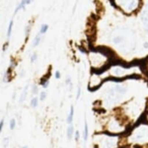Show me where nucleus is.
Here are the masks:
<instances>
[{"label": "nucleus", "mask_w": 148, "mask_h": 148, "mask_svg": "<svg viewBox=\"0 0 148 148\" xmlns=\"http://www.w3.org/2000/svg\"><path fill=\"white\" fill-rule=\"evenodd\" d=\"M142 20H143V23L145 24V28L147 29V31L148 32V6L147 7V9L145 10L144 13H143Z\"/></svg>", "instance_id": "7ed1b4c3"}, {"label": "nucleus", "mask_w": 148, "mask_h": 148, "mask_svg": "<svg viewBox=\"0 0 148 148\" xmlns=\"http://www.w3.org/2000/svg\"><path fill=\"white\" fill-rule=\"evenodd\" d=\"M28 86H26L25 88H24V89H23V93H22V95H21V97H20V102H23L24 100H25V98H26V96H27V94H28Z\"/></svg>", "instance_id": "0eeeda50"}, {"label": "nucleus", "mask_w": 148, "mask_h": 148, "mask_svg": "<svg viewBox=\"0 0 148 148\" xmlns=\"http://www.w3.org/2000/svg\"><path fill=\"white\" fill-rule=\"evenodd\" d=\"M144 48H147H147H148V42H145V43H144Z\"/></svg>", "instance_id": "5701e85b"}, {"label": "nucleus", "mask_w": 148, "mask_h": 148, "mask_svg": "<svg viewBox=\"0 0 148 148\" xmlns=\"http://www.w3.org/2000/svg\"><path fill=\"white\" fill-rule=\"evenodd\" d=\"M32 93L35 94V95L38 93V88H37L36 85H34V86H33V88H32Z\"/></svg>", "instance_id": "dca6fc26"}, {"label": "nucleus", "mask_w": 148, "mask_h": 148, "mask_svg": "<svg viewBox=\"0 0 148 148\" xmlns=\"http://www.w3.org/2000/svg\"><path fill=\"white\" fill-rule=\"evenodd\" d=\"M49 29V25L48 24H42V26H41V28H40V34L41 35H43V34H45L46 32H47V30Z\"/></svg>", "instance_id": "9d476101"}, {"label": "nucleus", "mask_w": 148, "mask_h": 148, "mask_svg": "<svg viewBox=\"0 0 148 148\" xmlns=\"http://www.w3.org/2000/svg\"><path fill=\"white\" fill-rule=\"evenodd\" d=\"M114 3L118 7L127 13L134 12L140 5V0H114Z\"/></svg>", "instance_id": "f257e3e1"}, {"label": "nucleus", "mask_w": 148, "mask_h": 148, "mask_svg": "<svg viewBox=\"0 0 148 148\" xmlns=\"http://www.w3.org/2000/svg\"><path fill=\"white\" fill-rule=\"evenodd\" d=\"M66 84H69V85H70V86H72V82H71V79H70V77H67V79H66Z\"/></svg>", "instance_id": "6ab92c4d"}, {"label": "nucleus", "mask_w": 148, "mask_h": 148, "mask_svg": "<svg viewBox=\"0 0 148 148\" xmlns=\"http://www.w3.org/2000/svg\"><path fill=\"white\" fill-rule=\"evenodd\" d=\"M83 137H84V140L87 141L88 137V126L87 121L85 122V127H84V134H83Z\"/></svg>", "instance_id": "1a4fd4ad"}, {"label": "nucleus", "mask_w": 148, "mask_h": 148, "mask_svg": "<svg viewBox=\"0 0 148 148\" xmlns=\"http://www.w3.org/2000/svg\"><path fill=\"white\" fill-rule=\"evenodd\" d=\"M3 122H4V121L2 120V121H1V123H0V130H1V131L3 130Z\"/></svg>", "instance_id": "4be33fe9"}, {"label": "nucleus", "mask_w": 148, "mask_h": 148, "mask_svg": "<svg viewBox=\"0 0 148 148\" xmlns=\"http://www.w3.org/2000/svg\"><path fill=\"white\" fill-rule=\"evenodd\" d=\"M55 76H56V79H60L61 78V73H60V71H56Z\"/></svg>", "instance_id": "a211bd4d"}, {"label": "nucleus", "mask_w": 148, "mask_h": 148, "mask_svg": "<svg viewBox=\"0 0 148 148\" xmlns=\"http://www.w3.org/2000/svg\"><path fill=\"white\" fill-rule=\"evenodd\" d=\"M36 59H37V55H36V53H34V54L31 56V57H30V62H35L36 61Z\"/></svg>", "instance_id": "4468645a"}, {"label": "nucleus", "mask_w": 148, "mask_h": 148, "mask_svg": "<svg viewBox=\"0 0 148 148\" xmlns=\"http://www.w3.org/2000/svg\"><path fill=\"white\" fill-rule=\"evenodd\" d=\"M32 1H34V0H32Z\"/></svg>", "instance_id": "b1692460"}, {"label": "nucleus", "mask_w": 148, "mask_h": 148, "mask_svg": "<svg viewBox=\"0 0 148 148\" xmlns=\"http://www.w3.org/2000/svg\"><path fill=\"white\" fill-rule=\"evenodd\" d=\"M73 134H74V127H73V126H69L68 128V131H67V136L69 140H72Z\"/></svg>", "instance_id": "423d86ee"}, {"label": "nucleus", "mask_w": 148, "mask_h": 148, "mask_svg": "<svg viewBox=\"0 0 148 148\" xmlns=\"http://www.w3.org/2000/svg\"><path fill=\"white\" fill-rule=\"evenodd\" d=\"M81 95V88H78V91H77V95H76V99H79Z\"/></svg>", "instance_id": "412c9836"}, {"label": "nucleus", "mask_w": 148, "mask_h": 148, "mask_svg": "<svg viewBox=\"0 0 148 148\" xmlns=\"http://www.w3.org/2000/svg\"><path fill=\"white\" fill-rule=\"evenodd\" d=\"M30 29H31V24L29 23L28 26L25 29V36H26V39L29 37V32H30Z\"/></svg>", "instance_id": "f8f14e48"}, {"label": "nucleus", "mask_w": 148, "mask_h": 148, "mask_svg": "<svg viewBox=\"0 0 148 148\" xmlns=\"http://www.w3.org/2000/svg\"><path fill=\"white\" fill-rule=\"evenodd\" d=\"M79 139H80V134H79V131H76L75 132V140L78 141Z\"/></svg>", "instance_id": "aec40b11"}, {"label": "nucleus", "mask_w": 148, "mask_h": 148, "mask_svg": "<svg viewBox=\"0 0 148 148\" xmlns=\"http://www.w3.org/2000/svg\"><path fill=\"white\" fill-rule=\"evenodd\" d=\"M46 96H47V94L45 92H42L40 94V100L41 101H44L46 99Z\"/></svg>", "instance_id": "2eb2a0df"}, {"label": "nucleus", "mask_w": 148, "mask_h": 148, "mask_svg": "<svg viewBox=\"0 0 148 148\" xmlns=\"http://www.w3.org/2000/svg\"><path fill=\"white\" fill-rule=\"evenodd\" d=\"M49 80H47L46 82H42V88H48V86H49Z\"/></svg>", "instance_id": "f3484780"}, {"label": "nucleus", "mask_w": 148, "mask_h": 148, "mask_svg": "<svg viewBox=\"0 0 148 148\" xmlns=\"http://www.w3.org/2000/svg\"><path fill=\"white\" fill-rule=\"evenodd\" d=\"M13 24H14V21H13V19H11V20H10V23H9L8 29H7V37H8V38H10V36H11Z\"/></svg>", "instance_id": "39448f33"}, {"label": "nucleus", "mask_w": 148, "mask_h": 148, "mask_svg": "<svg viewBox=\"0 0 148 148\" xmlns=\"http://www.w3.org/2000/svg\"><path fill=\"white\" fill-rule=\"evenodd\" d=\"M41 39H42V36H41V34L39 33L36 37H35V39H34V42H33V47H36L39 43H40V42H41Z\"/></svg>", "instance_id": "6e6552de"}, {"label": "nucleus", "mask_w": 148, "mask_h": 148, "mask_svg": "<svg viewBox=\"0 0 148 148\" xmlns=\"http://www.w3.org/2000/svg\"><path fill=\"white\" fill-rule=\"evenodd\" d=\"M27 5V0H21V2L19 3V4L16 6L15 11H14V15H16L20 10H24L25 6Z\"/></svg>", "instance_id": "f03ea898"}, {"label": "nucleus", "mask_w": 148, "mask_h": 148, "mask_svg": "<svg viewBox=\"0 0 148 148\" xmlns=\"http://www.w3.org/2000/svg\"><path fill=\"white\" fill-rule=\"evenodd\" d=\"M74 113H75V108H74V107L72 106L71 108H70V113H69V116H68V119H67V121H68L69 124H71L72 121H73Z\"/></svg>", "instance_id": "20e7f679"}, {"label": "nucleus", "mask_w": 148, "mask_h": 148, "mask_svg": "<svg viewBox=\"0 0 148 148\" xmlns=\"http://www.w3.org/2000/svg\"><path fill=\"white\" fill-rule=\"evenodd\" d=\"M15 127H16V121H15L14 119H11L10 120V128L11 130H13L15 128Z\"/></svg>", "instance_id": "ddd939ff"}, {"label": "nucleus", "mask_w": 148, "mask_h": 148, "mask_svg": "<svg viewBox=\"0 0 148 148\" xmlns=\"http://www.w3.org/2000/svg\"><path fill=\"white\" fill-rule=\"evenodd\" d=\"M76 1H77V0H76Z\"/></svg>", "instance_id": "393cba45"}, {"label": "nucleus", "mask_w": 148, "mask_h": 148, "mask_svg": "<svg viewBox=\"0 0 148 148\" xmlns=\"http://www.w3.org/2000/svg\"><path fill=\"white\" fill-rule=\"evenodd\" d=\"M37 104H38V100H37V98H36V97L33 98V99L31 100V101H30V106H31L32 108H36V107L37 106Z\"/></svg>", "instance_id": "9b49d317"}]
</instances>
